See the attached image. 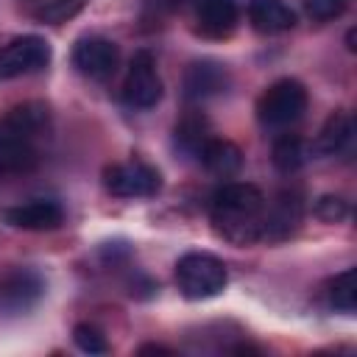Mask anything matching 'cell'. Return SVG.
<instances>
[{"instance_id":"obj_1","label":"cell","mask_w":357,"mask_h":357,"mask_svg":"<svg viewBox=\"0 0 357 357\" xmlns=\"http://www.w3.org/2000/svg\"><path fill=\"white\" fill-rule=\"evenodd\" d=\"M50 131V109L42 100L11 106L0 117V173H25L39 162V142Z\"/></svg>"},{"instance_id":"obj_2","label":"cell","mask_w":357,"mask_h":357,"mask_svg":"<svg viewBox=\"0 0 357 357\" xmlns=\"http://www.w3.org/2000/svg\"><path fill=\"white\" fill-rule=\"evenodd\" d=\"M265 195L254 184H223L212 195L209 218L218 237L234 245H251L262 240V218H265Z\"/></svg>"},{"instance_id":"obj_3","label":"cell","mask_w":357,"mask_h":357,"mask_svg":"<svg viewBox=\"0 0 357 357\" xmlns=\"http://www.w3.org/2000/svg\"><path fill=\"white\" fill-rule=\"evenodd\" d=\"M229 282L226 265L204 251H190L176 262V284L184 298L201 301L218 296Z\"/></svg>"},{"instance_id":"obj_4","label":"cell","mask_w":357,"mask_h":357,"mask_svg":"<svg viewBox=\"0 0 357 357\" xmlns=\"http://www.w3.org/2000/svg\"><path fill=\"white\" fill-rule=\"evenodd\" d=\"M307 109V89L296 78L273 81L257 100V117L268 128H284L296 123Z\"/></svg>"},{"instance_id":"obj_5","label":"cell","mask_w":357,"mask_h":357,"mask_svg":"<svg viewBox=\"0 0 357 357\" xmlns=\"http://www.w3.org/2000/svg\"><path fill=\"white\" fill-rule=\"evenodd\" d=\"M50 64V45L36 33H25L0 47V81L39 73Z\"/></svg>"},{"instance_id":"obj_6","label":"cell","mask_w":357,"mask_h":357,"mask_svg":"<svg viewBox=\"0 0 357 357\" xmlns=\"http://www.w3.org/2000/svg\"><path fill=\"white\" fill-rule=\"evenodd\" d=\"M103 184L117 198H151L162 190V176L156 167L134 159L123 165H112L103 170Z\"/></svg>"},{"instance_id":"obj_7","label":"cell","mask_w":357,"mask_h":357,"mask_svg":"<svg viewBox=\"0 0 357 357\" xmlns=\"http://www.w3.org/2000/svg\"><path fill=\"white\" fill-rule=\"evenodd\" d=\"M123 100L131 109H151L162 100V78L156 73V61L148 50H137L126 81H123Z\"/></svg>"},{"instance_id":"obj_8","label":"cell","mask_w":357,"mask_h":357,"mask_svg":"<svg viewBox=\"0 0 357 357\" xmlns=\"http://www.w3.org/2000/svg\"><path fill=\"white\" fill-rule=\"evenodd\" d=\"M120 50L106 36H81L73 47V64L81 75L92 81H103L117 70Z\"/></svg>"},{"instance_id":"obj_9","label":"cell","mask_w":357,"mask_h":357,"mask_svg":"<svg viewBox=\"0 0 357 357\" xmlns=\"http://www.w3.org/2000/svg\"><path fill=\"white\" fill-rule=\"evenodd\" d=\"M45 293V282L31 268H17L0 279V307L8 312L31 310Z\"/></svg>"},{"instance_id":"obj_10","label":"cell","mask_w":357,"mask_h":357,"mask_svg":"<svg viewBox=\"0 0 357 357\" xmlns=\"http://www.w3.org/2000/svg\"><path fill=\"white\" fill-rule=\"evenodd\" d=\"M301 195L296 190H282L273 204H265V218H262V240H284L296 231V226L301 223Z\"/></svg>"},{"instance_id":"obj_11","label":"cell","mask_w":357,"mask_h":357,"mask_svg":"<svg viewBox=\"0 0 357 357\" xmlns=\"http://www.w3.org/2000/svg\"><path fill=\"white\" fill-rule=\"evenodd\" d=\"M3 220L14 229H25V231H50V229L61 226L64 212L56 201H28L20 206H8L3 212Z\"/></svg>"},{"instance_id":"obj_12","label":"cell","mask_w":357,"mask_h":357,"mask_svg":"<svg viewBox=\"0 0 357 357\" xmlns=\"http://www.w3.org/2000/svg\"><path fill=\"white\" fill-rule=\"evenodd\" d=\"M237 28L234 0H195V31L206 39H226Z\"/></svg>"},{"instance_id":"obj_13","label":"cell","mask_w":357,"mask_h":357,"mask_svg":"<svg viewBox=\"0 0 357 357\" xmlns=\"http://www.w3.org/2000/svg\"><path fill=\"white\" fill-rule=\"evenodd\" d=\"M229 86V73L218 61H192L184 73V98L187 100H206L220 95Z\"/></svg>"},{"instance_id":"obj_14","label":"cell","mask_w":357,"mask_h":357,"mask_svg":"<svg viewBox=\"0 0 357 357\" xmlns=\"http://www.w3.org/2000/svg\"><path fill=\"white\" fill-rule=\"evenodd\" d=\"M248 20L259 33H284L296 25V14L284 0H248Z\"/></svg>"},{"instance_id":"obj_15","label":"cell","mask_w":357,"mask_h":357,"mask_svg":"<svg viewBox=\"0 0 357 357\" xmlns=\"http://www.w3.org/2000/svg\"><path fill=\"white\" fill-rule=\"evenodd\" d=\"M354 137V120L349 112H332L326 117V123L321 126L315 142H312V151L318 156H335L340 153Z\"/></svg>"},{"instance_id":"obj_16","label":"cell","mask_w":357,"mask_h":357,"mask_svg":"<svg viewBox=\"0 0 357 357\" xmlns=\"http://www.w3.org/2000/svg\"><path fill=\"white\" fill-rule=\"evenodd\" d=\"M198 159L204 162L206 170H212V173H218V176H231V173H237L240 165H243L240 148H237L234 142H229V139H215V137L206 142V148L201 151Z\"/></svg>"},{"instance_id":"obj_17","label":"cell","mask_w":357,"mask_h":357,"mask_svg":"<svg viewBox=\"0 0 357 357\" xmlns=\"http://www.w3.org/2000/svg\"><path fill=\"white\" fill-rule=\"evenodd\" d=\"M209 139H212V128L204 114H187L176 126V148L187 156H201Z\"/></svg>"},{"instance_id":"obj_18","label":"cell","mask_w":357,"mask_h":357,"mask_svg":"<svg viewBox=\"0 0 357 357\" xmlns=\"http://www.w3.org/2000/svg\"><path fill=\"white\" fill-rule=\"evenodd\" d=\"M86 0H22L25 11L39 20V22H50V25H59V22H67L70 17H75L81 8H84Z\"/></svg>"},{"instance_id":"obj_19","label":"cell","mask_w":357,"mask_h":357,"mask_svg":"<svg viewBox=\"0 0 357 357\" xmlns=\"http://www.w3.org/2000/svg\"><path fill=\"white\" fill-rule=\"evenodd\" d=\"M307 162V145L298 134H282L273 142V165L282 173H296Z\"/></svg>"},{"instance_id":"obj_20","label":"cell","mask_w":357,"mask_h":357,"mask_svg":"<svg viewBox=\"0 0 357 357\" xmlns=\"http://www.w3.org/2000/svg\"><path fill=\"white\" fill-rule=\"evenodd\" d=\"M329 304L340 312H354V268H346L329 282Z\"/></svg>"},{"instance_id":"obj_21","label":"cell","mask_w":357,"mask_h":357,"mask_svg":"<svg viewBox=\"0 0 357 357\" xmlns=\"http://www.w3.org/2000/svg\"><path fill=\"white\" fill-rule=\"evenodd\" d=\"M73 340H75V346H78L81 351H86V354H106V351H109L106 335H103L98 326H92V324H78V326L73 329Z\"/></svg>"},{"instance_id":"obj_22","label":"cell","mask_w":357,"mask_h":357,"mask_svg":"<svg viewBox=\"0 0 357 357\" xmlns=\"http://www.w3.org/2000/svg\"><path fill=\"white\" fill-rule=\"evenodd\" d=\"M301 6L312 22H329L349 8V0H301Z\"/></svg>"},{"instance_id":"obj_23","label":"cell","mask_w":357,"mask_h":357,"mask_svg":"<svg viewBox=\"0 0 357 357\" xmlns=\"http://www.w3.org/2000/svg\"><path fill=\"white\" fill-rule=\"evenodd\" d=\"M315 212H318V218H324L329 223H337V220H343L349 215V204L343 198H337V195H324V198H318Z\"/></svg>"},{"instance_id":"obj_24","label":"cell","mask_w":357,"mask_h":357,"mask_svg":"<svg viewBox=\"0 0 357 357\" xmlns=\"http://www.w3.org/2000/svg\"><path fill=\"white\" fill-rule=\"evenodd\" d=\"M187 0H142V20L153 22V20H165L173 11H178Z\"/></svg>"},{"instance_id":"obj_25","label":"cell","mask_w":357,"mask_h":357,"mask_svg":"<svg viewBox=\"0 0 357 357\" xmlns=\"http://www.w3.org/2000/svg\"><path fill=\"white\" fill-rule=\"evenodd\" d=\"M139 354H173V349H165V346L148 343V346H139Z\"/></svg>"}]
</instances>
